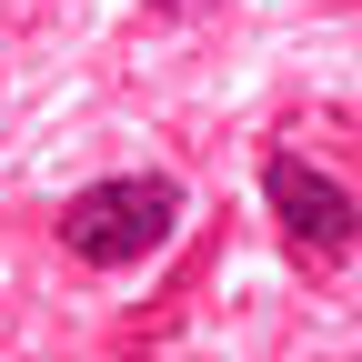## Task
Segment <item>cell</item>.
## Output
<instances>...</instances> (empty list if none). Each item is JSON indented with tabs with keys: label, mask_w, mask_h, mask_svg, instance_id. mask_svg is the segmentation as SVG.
Returning a JSON list of instances; mask_svg holds the SVG:
<instances>
[{
	"label": "cell",
	"mask_w": 362,
	"mask_h": 362,
	"mask_svg": "<svg viewBox=\"0 0 362 362\" xmlns=\"http://www.w3.org/2000/svg\"><path fill=\"white\" fill-rule=\"evenodd\" d=\"M181 232V181L171 171H111V181H81L61 202V252L90 272H131L151 262Z\"/></svg>",
	"instance_id": "cell-1"
},
{
	"label": "cell",
	"mask_w": 362,
	"mask_h": 362,
	"mask_svg": "<svg viewBox=\"0 0 362 362\" xmlns=\"http://www.w3.org/2000/svg\"><path fill=\"white\" fill-rule=\"evenodd\" d=\"M262 202H272V221H282V242L302 262H342L362 242V202L342 192L322 161H302V151H272L262 161Z\"/></svg>",
	"instance_id": "cell-2"
},
{
	"label": "cell",
	"mask_w": 362,
	"mask_h": 362,
	"mask_svg": "<svg viewBox=\"0 0 362 362\" xmlns=\"http://www.w3.org/2000/svg\"><path fill=\"white\" fill-rule=\"evenodd\" d=\"M141 11H161V21H202V11H221V0H141Z\"/></svg>",
	"instance_id": "cell-3"
}]
</instances>
